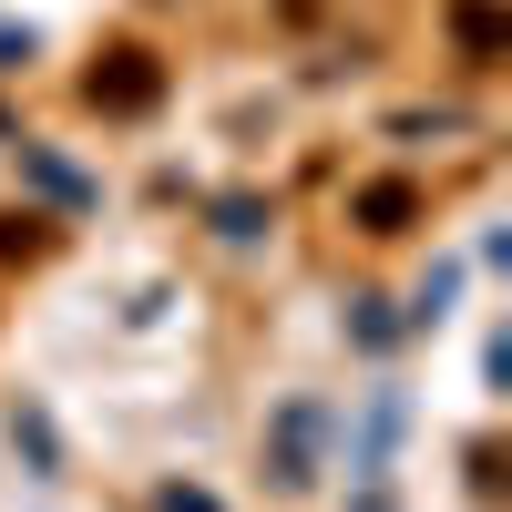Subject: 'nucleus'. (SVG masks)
<instances>
[{"label": "nucleus", "mask_w": 512, "mask_h": 512, "mask_svg": "<svg viewBox=\"0 0 512 512\" xmlns=\"http://www.w3.org/2000/svg\"><path fill=\"white\" fill-rule=\"evenodd\" d=\"M164 93H175V62H164L154 41H103V52L82 62V113H103V123H144Z\"/></svg>", "instance_id": "nucleus-1"}, {"label": "nucleus", "mask_w": 512, "mask_h": 512, "mask_svg": "<svg viewBox=\"0 0 512 512\" xmlns=\"http://www.w3.org/2000/svg\"><path fill=\"white\" fill-rule=\"evenodd\" d=\"M441 31H451L461 72H502L512 62V11H502V0H441Z\"/></svg>", "instance_id": "nucleus-2"}, {"label": "nucleus", "mask_w": 512, "mask_h": 512, "mask_svg": "<svg viewBox=\"0 0 512 512\" xmlns=\"http://www.w3.org/2000/svg\"><path fill=\"white\" fill-rule=\"evenodd\" d=\"M318 431H328L318 400H287V410L267 420V482H277V492H308V482H318Z\"/></svg>", "instance_id": "nucleus-3"}, {"label": "nucleus", "mask_w": 512, "mask_h": 512, "mask_svg": "<svg viewBox=\"0 0 512 512\" xmlns=\"http://www.w3.org/2000/svg\"><path fill=\"white\" fill-rule=\"evenodd\" d=\"M349 226L359 236H410V226H431V195L410 175H369V185H349Z\"/></svg>", "instance_id": "nucleus-4"}, {"label": "nucleus", "mask_w": 512, "mask_h": 512, "mask_svg": "<svg viewBox=\"0 0 512 512\" xmlns=\"http://www.w3.org/2000/svg\"><path fill=\"white\" fill-rule=\"evenodd\" d=\"M11 451L31 461V482H62V431L41 420V400H21V410H11Z\"/></svg>", "instance_id": "nucleus-5"}, {"label": "nucleus", "mask_w": 512, "mask_h": 512, "mask_svg": "<svg viewBox=\"0 0 512 512\" xmlns=\"http://www.w3.org/2000/svg\"><path fill=\"white\" fill-rule=\"evenodd\" d=\"M52 256V226L41 216H0V267H41Z\"/></svg>", "instance_id": "nucleus-6"}, {"label": "nucleus", "mask_w": 512, "mask_h": 512, "mask_svg": "<svg viewBox=\"0 0 512 512\" xmlns=\"http://www.w3.org/2000/svg\"><path fill=\"white\" fill-rule=\"evenodd\" d=\"M21 164H31V185H41V195H62V205H82V195H93V185L72 175V164H52L41 144H21Z\"/></svg>", "instance_id": "nucleus-7"}, {"label": "nucleus", "mask_w": 512, "mask_h": 512, "mask_svg": "<svg viewBox=\"0 0 512 512\" xmlns=\"http://www.w3.org/2000/svg\"><path fill=\"white\" fill-rule=\"evenodd\" d=\"M154 512H226V502L205 492V482H185V472H175V482H154Z\"/></svg>", "instance_id": "nucleus-8"}, {"label": "nucleus", "mask_w": 512, "mask_h": 512, "mask_svg": "<svg viewBox=\"0 0 512 512\" xmlns=\"http://www.w3.org/2000/svg\"><path fill=\"white\" fill-rule=\"evenodd\" d=\"M472 492H482V502L502 492V441H472Z\"/></svg>", "instance_id": "nucleus-9"}, {"label": "nucleus", "mask_w": 512, "mask_h": 512, "mask_svg": "<svg viewBox=\"0 0 512 512\" xmlns=\"http://www.w3.org/2000/svg\"><path fill=\"white\" fill-rule=\"evenodd\" d=\"M11 62H31V31H11V21H0V72H11Z\"/></svg>", "instance_id": "nucleus-10"}]
</instances>
